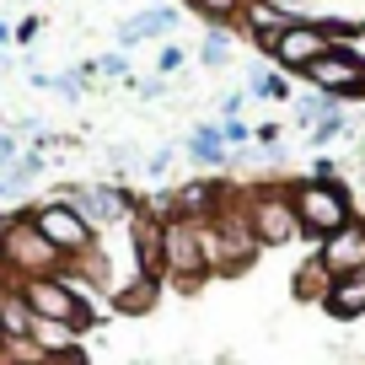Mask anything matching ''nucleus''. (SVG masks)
Instances as JSON below:
<instances>
[{"mask_svg":"<svg viewBox=\"0 0 365 365\" xmlns=\"http://www.w3.org/2000/svg\"><path fill=\"white\" fill-rule=\"evenodd\" d=\"M252 252H258V237H252V220H247V194H226L215 220H205L210 274H242L252 263Z\"/></svg>","mask_w":365,"mask_h":365,"instance_id":"f257e3e1","label":"nucleus"},{"mask_svg":"<svg viewBox=\"0 0 365 365\" xmlns=\"http://www.w3.org/2000/svg\"><path fill=\"white\" fill-rule=\"evenodd\" d=\"M290 205H296V220L307 237L328 242L333 231H344L354 220V205H349V188L339 178L322 182V178H296L290 182Z\"/></svg>","mask_w":365,"mask_h":365,"instance_id":"f03ea898","label":"nucleus"},{"mask_svg":"<svg viewBox=\"0 0 365 365\" xmlns=\"http://www.w3.org/2000/svg\"><path fill=\"white\" fill-rule=\"evenodd\" d=\"M161 279H172L178 290H199L210 279L205 226H194V220H161Z\"/></svg>","mask_w":365,"mask_h":365,"instance_id":"7ed1b4c3","label":"nucleus"},{"mask_svg":"<svg viewBox=\"0 0 365 365\" xmlns=\"http://www.w3.org/2000/svg\"><path fill=\"white\" fill-rule=\"evenodd\" d=\"M354 27H328V22H290L285 33L274 38L263 54L274 59V70H285V76H307L312 65H317L322 54H333V48L349 38Z\"/></svg>","mask_w":365,"mask_h":365,"instance_id":"20e7f679","label":"nucleus"},{"mask_svg":"<svg viewBox=\"0 0 365 365\" xmlns=\"http://www.w3.org/2000/svg\"><path fill=\"white\" fill-rule=\"evenodd\" d=\"M0 269H6L16 285H22V279H48V274H65L70 263L59 258V252L48 247V237L33 226V210H22V215H16V226L6 231V252H0Z\"/></svg>","mask_w":365,"mask_h":365,"instance_id":"39448f33","label":"nucleus"},{"mask_svg":"<svg viewBox=\"0 0 365 365\" xmlns=\"http://www.w3.org/2000/svg\"><path fill=\"white\" fill-rule=\"evenodd\" d=\"M16 296L33 307L38 322H65V328H76V333H86L91 322H97L91 301L70 285L65 274H48V279H22V285H16Z\"/></svg>","mask_w":365,"mask_h":365,"instance_id":"423d86ee","label":"nucleus"},{"mask_svg":"<svg viewBox=\"0 0 365 365\" xmlns=\"http://www.w3.org/2000/svg\"><path fill=\"white\" fill-rule=\"evenodd\" d=\"M54 199H59V205H70L91 231H124L129 215L140 210L124 188H113V182H70V188H59Z\"/></svg>","mask_w":365,"mask_h":365,"instance_id":"0eeeda50","label":"nucleus"},{"mask_svg":"<svg viewBox=\"0 0 365 365\" xmlns=\"http://www.w3.org/2000/svg\"><path fill=\"white\" fill-rule=\"evenodd\" d=\"M247 220H252L258 247H285V242L301 237V220H296V205H290V188H274V182H258V188L247 194Z\"/></svg>","mask_w":365,"mask_h":365,"instance_id":"6e6552de","label":"nucleus"},{"mask_svg":"<svg viewBox=\"0 0 365 365\" xmlns=\"http://www.w3.org/2000/svg\"><path fill=\"white\" fill-rule=\"evenodd\" d=\"M33 226L48 237V247H54L59 258H86V252L97 247V231H91L70 205H59V199H43V205L33 210Z\"/></svg>","mask_w":365,"mask_h":365,"instance_id":"1a4fd4ad","label":"nucleus"},{"mask_svg":"<svg viewBox=\"0 0 365 365\" xmlns=\"http://www.w3.org/2000/svg\"><path fill=\"white\" fill-rule=\"evenodd\" d=\"M307 81L333 103H354V97H365V59H354L349 48H333L307 70Z\"/></svg>","mask_w":365,"mask_h":365,"instance_id":"9d476101","label":"nucleus"},{"mask_svg":"<svg viewBox=\"0 0 365 365\" xmlns=\"http://www.w3.org/2000/svg\"><path fill=\"white\" fill-rule=\"evenodd\" d=\"M322 269L333 274V279H349V274H365V220L354 215L344 231H333L328 242H322Z\"/></svg>","mask_w":365,"mask_h":365,"instance_id":"9b49d317","label":"nucleus"},{"mask_svg":"<svg viewBox=\"0 0 365 365\" xmlns=\"http://www.w3.org/2000/svg\"><path fill=\"white\" fill-rule=\"evenodd\" d=\"M129 242H135V258L145 279H161V220L150 210H135L129 215Z\"/></svg>","mask_w":365,"mask_h":365,"instance_id":"f8f14e48","label":"nucleus"},{"mask_svg":"<svg viewBox=\"0 0 365 365\" xmlns=\"http://www.w3.org/2000/svg\"><path fill=\"white\" fill-rule=\"evenodd\" d=\"M178 27V6H150V11H140V16H129L124 27H118V43H140V38H156V33H172Z\"/></svg>","mask_w":365,"mask_h":365,"instance_id":"ddd939ff","label":"nucleus"},{"mask_svg":"<svg viewBox=\"0 0 365 365\" xmlns=\"http://www.w3.org/2000/svg\"><path fill=\"white\" fill-rule=\"evenodd\" d=\"M188 156H194L199 167H226L231 150H226V140H220V124H194L188 129Z\"/></svg>","mask_w":365,"mask_h":365,"instance_id":"4468645a","label":"nucleus"},{"mask_svg":"<svg viewBox=\"0 0 365 365\" xmlns=\"http://www.w3.org/2000/svg\"><path fill=\"white\" fill-rule=\"evenodd\" d=\"M322 307L333 312V317H360L365 312V274H349V279H333L328 301Z\"/></svg>","mask_w":365,"mask_h":365,"instance_id":"2eb2a0df","label":"nucleus"},{"mask_svg":"<svg viewBox=\"0 0 365 365\" xmlns=\"http://www.w3.org/2000/svg\"><path fill=\"white\" fill-rule=\"evenodd\" d=\"M290 290H296V301H307V307H322V301H328V290H333V274L322 269V258H307Z\"/></svg>","mask_w":365,"mask_h":365,"instance_id":"dca6fc26","label":"nucleus"},{"mask_svg":"<svg viewBox=\"0 0 365 365\" xmlns=\"http://www.w3.org/2000/svg\"><path fill=\"white\" fill-rule=\"evenodd\" d=\"M33 322H38V317H33V307H27L16 290L0 301V328H6V339H33Z\"/></svg>","mask_w":365,"mask_h":365,"instance_id":"f3484780","label":"nucleus"},{"mask_svg":"<svg viewBox=\"0 0 365 365\" xmlns=\"http://www.w3.org/2000/svg\"><path fill=\"white\" fill-rule=\"evenodd\" d=\"M76 339H81V333H76V328H65V322H33V344H38L43 354H54V360L76 349Z\"/></svg>","mask_w":365,"mask_h":365,"instance_id":"a211bd4d","label":"nucleus"},{"mask_svg":"<svg viewBox=\"0 0 365 365\" xmlns=\"http://www.w3.org/2000/svg\"><path fill=\"white\" fill-rule=\"evenodd\" d=\"M156 296H161V279H135L129 290H118V296H113V307L129 312V317H140V312L156 307Z\"/></svg>","mask_w":365,"mask_h":365,"instance_id":"6ab92c4d","label":"nucleus"},{"mask_svg":"<svg viewBox=\"0 0 365 365\" xmlns=\"http://www.w3.org/2000/svg\"><path fill=\"white\" fill-rule=\"evenodd\" d=\"M247 91L263 97V103H290V76H285V70H252Z\"/></svg>","mask_w":365,"mask_h":365,"instance_id":"aec40b11","label":"nucleus"},{"mask_svg":"<svg viewBox=\"0 0 365 365\" xmlns=\"http://www.w3.org/2000/svg\"><path fill=\"white\" fill-rule=\"evenodd\" d=\"M333 108H339V103H333V97H322V91H312V97H296V108H290V113H296V124H312V129H317L322 118L333 113Z\"/></svg>","mask_w":365,"mask_h":365,"instance_id":"412c9836","label":"nucleus"},{"mask_svg":"<svg viewBox=\"0 0 365 365\" xmlns=\"http://www.w3.org/2000/svg\"><path fill=\"white\" fill-rule=\"evenodd\" d=\"M188 6H199V16H210V27H226V22L242 16L247 0H188Z\"/></svg>","mask_w":365,"mask_h":365,"instance_id":"4be33fe9","label":"nucleus"},{"mask_svg":"<svg viewBox=\"0 0 365 365\" xmlns=\"http://www.w3.org/2000/svg\"><path fill=\"white\" fill-rule=\"evenodd\" d=\"M339 135H349V113H344V108H333V113L312 129V145H333Z\"/></svg>","mask_w":365,"mask_h":365,"instance_id":"5701e85b","label":"nucleus"},{"mask_svg":"<svg viewBox=\"0 0 365 365\" xmlns=\"http://www.w3.org/2000/svg\"><path fill=\"white\" fill-rule=\"evenodd\" d=\"M199 59H205L210 70H220V65L231 59V48H226V27H210V38L199 43Z\"/></svg>","mask_w":365,"mask_h":365,"instance_id":"b1692460","label":"nucleus"},{"mask_svg":"<svg viewBox=\"0 0 365 365\" xmlns=\"http://www.w3.org/2000/svg\"><path fill=\"white\" fill-rule=\"evenodd\" d=\"M220 140H226V150H247L252 145V129L242 124V118H220Z\"/></svg>","mask_w":365,"mask_h":365,"instance_id":"393cba45","label":"nucleus"},{"mask_svg":"<svg viewBox=\"0 0 365 365\" xmlns=\"http://www.w3.org/2000/svg\"><path fill=\"white\" fill-rule=\"evenodd\" d=\"M38 172H43V161H38V156H22V161L11 167V178H6V188H16V182H33Z\"/></svg>","mask_w":365,"mask_h":365,"instance_id":"a878e982","label":"nucleus"},{"mask_svg":"<svg viewBox=\"0 0 365 365\" xmlns=\"http://www.w3.org/2000/svg\"><path fill=\"white\" fill-rule=\"evenodd\" d=\"M91 76H118V81H124L129 76V59L124 54H103L97 65H91Z\"/></svg>","mask_w":365,"mask_h":365,"instance_id":"bb28decb","label":"nucleus"},{"mask_svg":"<svg viewBox=\"0 0 365 365\" xmlns=\"http://www.w3.org/2000/svg\"><path fill=\"white\" fill-rule=\"evenodd\" d=\"M156 70H161V81H167L172 70H182V48H156Z\"/></svg>","mask_w":365,"mask_h":365,"instance_id":"cd10ccee","label":"nucleus"},{"mask_svg":"<svg viewBox=\"0 0 365 365\" xmlns=\"http://www.w3.org/2000/svg\"><path fill=\"white\" fill-rule=\"evenodd\" d=\"M167 167H172V150L161 145L156 156H145V178H167Z\"/></svg>","mask_w":365,"mask_h":365,"instance_id":"c85d7f7f","label":"nucleus"},{"mask_svg":"<svg viewBox=\"0 0 365 365\" xmlns=\"http://www.w3.org/2000/svg\"><path fill=\"white\" fill-rule=\"evenodd\" d=\"M81 86H86V76H54L48 91H59V97H81Z\"/></svg>","mask_w":365,"mask_h":365,"instance_id":"c756f323","label":"nucleus"},{"mask_svg":"<svg viewBox=\"0 0 365 365\" xmlns=\"http://www.w3.org/2000/svg\"><path fill=\"white\" fill-rule=\"evenodd\" d=\"M16 161H22V156H16V135H0V167L11 172Z\"/></svg>","mask_w":365,"mask_h":365,"instance_id":"7c9ffc66","label":"nucleus"},{"mask_svg":"<svg viewBox=\"0 0 365 365\" xmlns=\"http://www.w3.org/2000/svg\"><path fill=\"white\" fill-rule=\"evenodd\" d=\"M339 48H349V54H354V59H365V22H360V27H354V33H349V38H344V43H339Z\"/></svg>","mask_w":365,"mask_h":365,"instance_id":"2f4dec72","label":"nucleus"},{"mask_svg":"<svg viewBox=\"0 0 365 365\" xmlns=\"http://www.w3.org/2000/svg\"><path fill=\"white\" fill-rule=\"evenodd\" d=\"M161 91H167V81H161V76L156 81H140V97H145V103H156Z\"/></svg>","mask_w":365,"mask_h":365,"instance_id":"473e14b6","label":"nucleus"},{"mask_svg":"<svg viewBox=\"0 0 365 365\" xmlns=\"http://www.w3.org/2000/svg\"><path fill=\"white\" fill-rule=\"evenodd\" d=\"M33 38H38V16H33V22H22V27H16V43H33Z\"/></svg>","mask_w":365,"mask_h":365,"instance_id":"72a5a7b5","label":"nucleus"},{"mask_svg":"<svg viewBox=\"0 0 365 365\" xmlns=\"http://www.w3.org/2000/svg\"><path fill=\"white\" fill-rule=\"evenodd\" d=\"M16 226V215H0V252H6V231Z\"/></svg>","mask_w":365,"mask_h":365,"instance_id":"f704fd0d","label":"nucleus"},{"mask_svg":"<svg viewBox=\"0 0 365 365\" xmlns=\"http://www.w3.org/2000/svg\"><path fill=\"white\" fill-rule=\"evenodd\" d=\"M11 290H16V285H6V269H0V301H6V296H11Z\"/></svg>","mask_w":365,"mask_h":365,"instance_id":"c9c22d12","label":"nucleus"},{"mask_svg":"<svg viewBox=\"0 0 365 365\" xmlns=\"http://www.w3.org/2000/svg\"><path fill=\"white\" fill-rule=\"evenodd\" d=\"M11 38H16V33H11V27H6V22H0V43H11Z\"/></svg>","mask_w":365,"mask_h":365,"instance_id":"e433bc0d","label":"nucleus"},{"mask_svg":"<svg viewBox=\"0 0 365 365\" xmlns=\"http://www.w3.org/2000/svg\"><path fill=\"white\" fill-rule=\"evenodd\" d=\"M247 6H285V0H247Z\"/></svg>","mask_w":365,"mask_h":365,"instance_id":"4c0bfd02","label":"nucleus"},{"mask_svg":"<svg viewBox=\"0 0 365 365\" xmlns=\"http://www.w3.org/2000/svg\"><path fill=\"white\" fill-rule=\"evenodd\" d=\"M0 349H6V328H0Z\"/></svg>","mask_w":365,"mask_h":365,"instance_id":"58836bf2","label":"nucleus"}]
</instances>
